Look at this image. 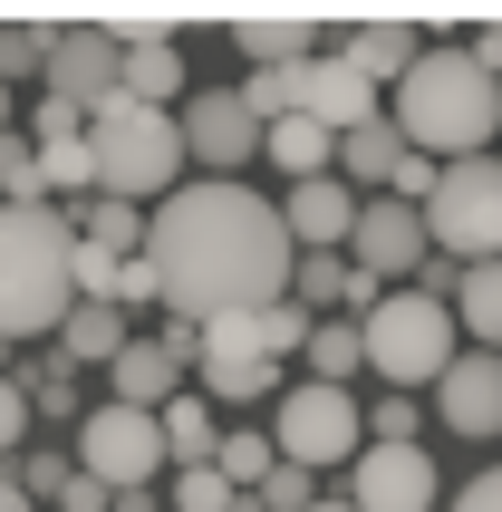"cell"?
I'll list each match as a JSON object with an SVG mask.
<instances>
[{
    "label": "cell",
    "instance_id": "obj_35",
    "mask_svg": "<svg viewBox=\"0 0 502 512\" xmlns=\"http://www.w3.org/2000/svg\"><path fill=\"white\" fill-rule=\"evenodd\" d=\"M261 512H319V493H309V474H300V464H280L271 484H261Z\"/></svg>",
    "mask_w": 502,
    "mask_h": 512
},
{
    "label": "cell",
    "instance_id": "obj_43",
    "mask_svg": "<svg viewBox=\"0 0 502 512\" xmlns=\"http://www.w3.org/2000/svg\"><path fill=\"white\" fill-rule=\"evenodd\" d=\"M319 512H358V503H348V493H338V503H319Z\"/></svg>",
    "mask_w": 502,
    "mask_h": 512
},
{
    "label": "cell",
    "instance_id": "obj_28",
    "mask_svg": "<svg viewBox=\"0 0 502 512\" xmlns=\"http://www.w3.org/2000/svg\"><path fill=\"white\" fill-rule=\"evenodd\" d=\"M68 223H78V242H107V252H145V223H136V213H126L116 194H87Z\"/></svg>",
    "mask_w": 502,
    "mask_h": 512
},
{
    "label": "cell",
    "instance_id": "obj_41",
    "mask_svg": "<svg viewBox=\"0 0 502 512\" xmlns=\"http://www.w3.org/2000/svg\"><path fill=\"white\" fill-rule=\"evenodd\" d=\"M0 512H39V503H29V493H20V484H0Z\"/></svg>",
    "mask_w": 502,
    "mask_h": 512
},
{
    "label": "cell",
    "instance_id": "obj_18",
    "mask_svg": "<svg viewBox=\"0 0 502 512\" xmlns=\"http://www.w3.org/2000/svg\"><path fill=\"white\" fill-rule=\"evenodd\" d=\"M406 126L396 116H377V126H358V136H338V184H387L396 194V174H406Z\"/></svg>",
    "mask_w": 502,
    "mask_h": 512
},
{
    "label": "cell",
    "instance_id": "obj_27",
    "mask_svg": "<svg viewBox=\"0 0 502 512\" xmlns=\"http://www.w3.org/2000/svg\"><path fill=\"white\" fill-rule=\"evenodd\" d=\"M165 445H174V464H213V455H223L213 406H203V397H174V406H165Z\"/></svg>",
    "mask_w": 502,
    "mask_h": 512
},
{
    "label": "cell",
    "instance_id": "obj_2",
    "mask_svg": "<svg viewBox=\"0 0 502 512\" xmlns=\"http://www.w3.org/2000/svg\"><path fill=\"white\" fill-rule=\"evenodd\" d=\"M387 116L406 126V145L416 155H445V165H464V155H483L502 126V78L483 68L474 49H425L416 78L387 87Z\"/></svg>",
    "mask_w": 502,
    "mask_h": 512
},
{
    "label": "cell",
    "instance_id": "obj_22",
    "mask_svg": "<svg viewBox=\"0 0 502 512\" xmlns=\"http://www.w3.org/2000/svg\"><path fill=\"white\" fill-rule=\"evenodd\" d=\"M261 155H271V165L290 174V184H319V174L338 165V136H329V126H319V116H280Z\"/></svg>",
    "mask_w": 502,
    "mask_h": 512
},
{
    "label": "cell",
    "instance_id": "obj_15",
    "mask_svg": "<svg viewBox=\"0 0 502 512\" xmlns=\"http://www.w3.org/2000/svg\"><path fill=\"white\" fill-rule=\"evenodd\" d=\"M184 368H194V358H184L174 339H136V348L107 368V397H116V406H145V416H165V406L184 397Z\"/></svg>",
    "mask_w": 502,
    "mask_h": 512
},
{
    "label": "cell",
    "instance_id": "obj_30",
    "mask_svg": "<svg viewBox=\"0 0 502 512\" xmlns=\"http://www.w3.org/2000/svg\"><path fill=\"white\" fill-rule=\"evenodd\" d=\"M49 194V165H39V136H0V203H39Z\"/></svg>",
    "mask_w": 502,
    "mask_h": 512
},
{
    "label": "cell",
    "instance_id": "obj_6",
    "mask_svg": "<svg viewBox=\"0 0 502 512\" xmlns=\"http://www.w3.org/2000/svg\"><path fill=\"white\" fill-rule=\"evenodd\" d=\"M425 232H435V261H464V271L502 261V155L445 165V184L425 203Z\"/></svg>",
    "mask_w": 502,
    "mask_h": 512
},
{
    "label": "cell",
    "instance_id": "obj_42",
    "mask_svg": "<svg viewBox=\"0 0 502 512\" xmlns=\"http://www.w3.org/2000/svg\"><path fill=\"white\" fill-rule=\"evenodd\" d=\"M0 136H10V78H0Z\"/></svg>",
    "mask_w": 502,
    "mask_h": 512
},
{
    "label": "cell",
    "instance_id": "obj_12",
    "mask_svg": "<svg viewBox=\"0 0 502 512\" xmlns=\"http://www.w3.org/2000/svg\"><path fill=\"white\" fill-rule=\"evenodd\" d=\"M300 116H319L329 136H358V126L387 116V87L367 78L348 49H338V58H309V68H300Z\"/></svg>",
    "mask_w": 502,
    "mask_h": 512
},
{
    "label": "cell",
    "instance_id": "obj_31",
    "mask_svg": "<svg viewBox=\"0 0 502 512\" xmlns=\"http://www.w3.org/2000/svg\"><path fill=\"white\" fill-rule=\"evenodd\" d=\"M39 165H49V194H97V145H87V136L39 145Z\"/></svg>",
    "mask_w": 502,
    "mask_h": 512
},
{
    "label": "cell",
    "instance_id": "obj_25",
    "mask_svg": "<svg viewBox=\"0 0 502 512\" xmlns=\"http://www.w3.org/2000/svg\"><path fill=\"white\" fill-rule=\"evenodd\" d=\"M58 39H68V29H49V20H10V29H0V78H39V87H49Z\"/></svg>",
    "mask_w": 502,
    "mask_h": 512
},
{
    "label": "cell",
    "instance_id": "obj_8",
    "mask_svg": "<svg viewBox=\"0 0 502 512\" xmlns=\"http://www.w3.org/2000/svg\"><path fill=\"white\" fill-rule=\"evenodd\" d=\"M165 416H145V406H87V426H78V474H97V484L116 493H145L155 474H165Z\"/></svg>",
    "mask_w": 502,
    "mask_h": 512
},
{
    "label": "cell",
    "instance_id": "obj_39",
    "mask_svg": "<svg viewBox=\"0 0 502 512\" xmlns=\"http://www.w3.org/2000/svg\"><path fill=\"white\" fill-rule=\"evenodd\" d=\"M126 300H165V281H155V261H126V281H116V310H126Z\"/></svg>",
    "mask_w": 502,
    "mask_h": 512
},
{
    "label": "cell",
    "instance_id": "obj_29",
    "mask_svg": "<svg viewBox=\"0 0 502 512\" xmlns=\"http://www.w3.org/2000/svg\"><path fill=\"white\" fill-rule=\"evenodd\" d=\"M213 464L232 474V493H261V484L280 474V445H271L261 426H242V435H223V455H213Z\"/></svg>",
    "mask_w": 502,
    "mask_h": 512
},
{
    "label": "cell",
    "instance_id": "obj_10",
    "mask_svg": "<svg viewBox=\"0 0 502 512\" xmlns=\"http://www.w3.org/2000/svg\"><path fill=\"white\" fill-rule=\"evenodd\" d=\"M49 97H58V107H78L87 126H97V116L126 97V49H116L107 29H68L58 58H49Z\"/></svg>",
    "mask_w": 502,
    "mask_h": 512
},
{
    "label": "cell",
    "instance_id": "obj_17",
    "mask_svg": "<svg viewBox=\"0 0 502 512\" xmlns=\"http://www.w3.org/2000/svg\"><path fill=\"white\" fill-rule=\"evenodd\" d=\"M232 49H242L251 68H309V58H319V20H309V10H242V20H232Z\"/></svg>",
    "mask_w": 502,
    "mask_h": 512
},
{
    "label": "cell",
    "instance_id": "obj_4",
    "mask_svg": "<svg viewBox=\"0 0 502 512\" xmlns=\"http://www.w3.org/2000/svg\"><path fill=\"white\" fill-rule=\"evenodd\" d=\"M87 145H97V194L116 203H174L184 194V116L174 107H126L116 97L97 126H87Z\"/></svg>",
    "mask_w": 502,
    "mask_h": 512
},
{
    "label": "cell",
    "instance_id": "obj_3",
    "mask_svg": "<svg viewBox=\"0 0 502 512\" xmlns=\"http://www.w3.org/2000/svg\"><path fill=\"white\" fill-rule=\"evenodd\" d=\"M78 310V223L49 203H0V339L68 329Z\"/></svg>",
    "mask_w": 502,
    "mask_h": 512
},
{
    "label": "cell",
    "instance_id": "obj_32",
    "mask_svg": "<svg viewBox=\"0 0 502 512\" xmlns=\"http://www.w3.org/2000/svg\"><path fill=\"white\" fill-rule=\"evenodd\" d=\"M174 503H184V512H232L242 493H232L223 464H184V474H174Z\"/></svg>",
    "mask_w": 502,
    "mask_h": 512
},
{
    "label": "cell",
    "instance_id": "obj_20",
    "mask_svg": "<svg viewBox=\"0 0 502 512\" xmlns=\"http://www.w3.org/2000/svg\"><path fill=\"white\" fill-rule=\"evenodd\" d=\"M126 310H116V300H78V310H68V329H58V358H68V368H97V358H126Z\"/></svg>",
    "mask_w": 502,
    "mask_h": 512
},
{
    "label": "cell",
    "instance_id": "obj_26",
    "mask_svg": "<svg viewBox=\"0 0 502 512\" xmlns=\"http://www.w3.org/2000/svg\"><path fill=\"white\" fill-rule=\"evenodd\" d=\"M358 368H367V329H348V319H319V339H309V377H319V387H348Z\"/></svg>",
    "mask_w": 502,
    "mask_h": 512
},
{
    "label": "cell",
    "instance_id": "obj_13",
    "mask_svg": "<svg viewBox=\"0 0 502 512\" xmlns=\"http://www.w3.org/2000/svg\"><path fill=\"white\" fill-rule=\"evenodd\" d=\"M348 252H358V271H367V281H406V271H425V261H435V232H425V213H416V203L377 194V203L358 213V242H348Z\"/></svg>",
    "mask_w": 502,
    "mask_h": 512
},
{
    "label": "cell",
    "instance_id": "obj_37",
    "mask_svg": "<svg viewBox=\"0 0 502 512\" xmlns=\"http://www.w3.org/2000/svg\"><path fill=\"white\" fill-rule=\"evenodd\" d=\"M29 136H39V145H68V136H87V116L58 107V97H39V107H29Z\"/></svg>",
    "mask_w": 502,
    "mask_h": 512
},
{
    "label": "cell",
    "instance_id": "obj_33",
    "mask_svg": "<svg viewBox=\"0 0 502 512\" xmlns=\"http://www.w3.org/2000/svg\"><path fill=\"white\" fill-rule=\"evenodd\" d=\"M203 397H223V406L271 397V406H280V368H203Z\"/></svg>",
    "mask_w": 502,
    "mask_h": 512
},
{
    "label": "cell",
    "instance_id": "obj_24",
    "mask_svg": "<svg viewBox=\"0 0 502 512\" xmlns=\"http://www.w3.org/2000/svg\"><path fill=\"white\" fill-rule=\"evenodd\" d=\"M454 319L474 329V348H493V358H502V261L464 271V290H454Z\"/></svg>",
    "mask_w": 502,
    "mask_h": 512
},
{
    "label": "cell",
    "instance_id": "obj_14",
    "mask_svg": "<svg viewBox=\"0 0 502 512\" xmlns=\"http://www.w3.org/2000/svg\"><path fill=\"white\" fill-rule=\"evenodd\" d=\"M435 416L454 435H502V358L493 348H464L454 358V377L435 387Z\"/></svg>",
    "mask_w": 502,
    "mask_h": 512
},
{
    "label": "cell",
    "instance_id": "obj_7",
    "mask_svg": "<svg viewBox=\"0 0 502 512\" xmlns=\"http://www.w3.org/2000/svg\"><path fill=\"white\" fill-rule=\"evenodd\" d=\"M271 445L280 464H300V474H319V464H358L367 455V406L348 397V387H290V397L271 406Z\"/></svg>",
    "mask_w": 502,
    "mask_h": 512
},
{
    "label": "cell",
    "instance_id": "obj_38",
    "mask_svg": "<svg viewBox=\"0 0 502 512\" xmlns=\"http://www.w3.org/2000/svg\"><path fill=\"white\" fill-rule=\"evenodd\" d=\"M445 512H502V464H493V474H474V484L454 493V503H445Z\"/></svg>",
    "mask_w": 502,
    "mask_h": 512
},
{
    "label": "cell",
    "instance_id": "obj_19",
    "mask_svg": "<svg viewBox=\"0 0 502 512\" xmlns=\"http://www.w3.org/2000/svg\"><path fill=\"white\" fill-rule=\"evenodd\" d=\"M377 300H387V290L367 281L358 261H338V252H300V310H367V319H377Z\"/></svg>",
    "mask_w": 502,
    "mask_h": 512
},
{
    "label": "cell",
    "instance_id": "obj_34",
    "mask_svg": "<svg viewBox=\"0 0 502 512\" xmlns=\"http://www.w3.org/2000/svg\"><path fill=\"white\" fill-rule=\"evenodd\" d=\"M416 426H425V406H416V397L367 406V445H416Z\"/></svg>",
    "mask_w": 502,
    "mask_h": 512
},
{
    "label": "cell",
    "instance_id": "obj_16",
    "mask_svg": "<svg viewBox=\"0 0 502 512\" xmlns=\"http://www.w3.org/2000/svg\"><path fill=\"white\" fill-rule=\"evenodd\" d=\"M280 213H290V242H300V252H338V242H358V213H367V203L348 194L338 174H319V184H290Z\"/></svg>",
    "mask_w": 502,
    "mask_h": 512
},
{
    "label": "cell",
    "instance_id": "obj_21",
    "mask_svg": "<svg viewBox=\"0 0 502 512\" xmlns=\"http://www.w3.org/2000/svg\"><path fill=\"white\" fill-rule=\"evenodd\" d=\"M348 58H358L377 87L416 78V58H425V49H416V20H358V29H348Z\"/></svg>",
    "mask_w": 502,
    "mask_h": 512
},
{
    "label": "cell",
    "instance_id": "obj_36",
    "mask_svg": "<svg viewBox=\"0 0 502 512\" xmlns=\"http://www.w3.org/2000/svg\"><path fill=\"white\" fill-rule=\"evenodd\" d=\"M29 416H39V406H29V387H20V377H0V455H10V445H29Z\"/></svg>",
    "mask_w": 502,
    "mask_h": 512
},
{
    "label": "cell",
    "instance_id": "obj_5",
    "mask_svg": "<svg viewBox=\"0 0 502 512\" xmlns=\"http://www.w3.org/2000/svg\"><path fill=\"white\" fill-rule=\"evenodd\" d=\"M367 329V368L387 377L396 397H416V387H445L454 358H464V319H454V300H435V290H387L377 300V319H358Z\"/></svg>",
    "mask_w": 502,
    "mask_h": 512
},
{
    "label": "cell",
    "instance_id": "obj_40",
    "mask_svg": "<svg viewBox=\"0 0 502 512\" xmlns=\"http://www.w3.org/2000/svg\"><path fill=\"white\" fill-rule=\"evenodd\" d=\"M474 58H483V68L502 78V29H483V39H474Z\"/></svg>",
    "mask_w": 502,
    "mask_h": 512
},
{
    "label": "cell",
    "instance_id": "obj_9",
    "mask_svg": "<svg viewBox=\"0 0 502 512\" xmlns=\"http://www.w3.org/2000/svg\"><path fill=\"white\" fill-rule=\"evenodd\" d=\"M184 145H194V165L213 174V184H232V174L271 145V126L251 116L242 87H194V97H184Z\"/></svg>",
    "mask_w": 502,
    "mask_h": 512
},
{
    "label": "cell",
    "instance_id": "obj_23",
    "mask_svg": "<svg viewBox=\"0 0 502 512\" xmlns=\"http://www.w3.org/2000/svg\"><path fill=\"white\" fill-rule=\"evenodd\" d=\"M165 97H184V39L126 49V107H165Z\"/></svg>",
    "mask_w": 502,
    "mask_h": 512
},
{
    "label": "cell",
    "instance_id": "obj_11",
    "mask_svg": "<svg viewBox=\"0 0 502 512\" xmlns=\"http://www.w3.org/2000/svg\"><path fill=\"white\" fill-rule=\"evenodd\" d=\"M435 455L425 445H367L358 464H348V503L358 512H435Z\"/></svg>",
    "mask_w": 502,
    "mask_h": 512
},
{
    "label": "cell",
    "instance_id": "obj_1",
    "mask_svg": "<svg viewBox=\"0 0 502 512\" xmlns=\"http://www.w3.org/2000/svg\"><path fill=\"white\" fill-rule=\"evenodd\" d=\"M145 261L165 281V310L213 329V319L242 310H280L300 290V242H290V213L261 203L251 184H184L174 203L145 213Z\"/></svg>",
    "mask_w": 502,
    "mask_h": 512
}]
</instances>
